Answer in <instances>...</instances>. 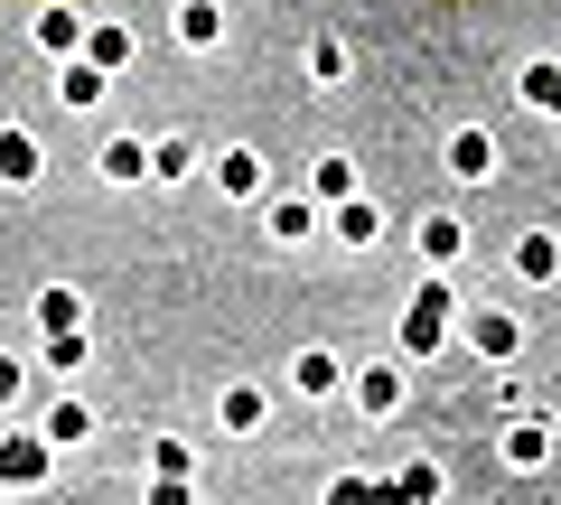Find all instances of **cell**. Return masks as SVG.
Masks as SVG:
<instances>
[{"instance_id":"cell-3","label":"cell","mask_w":561,"mask_h":505,"mask_svg":"<svg viewBox=\"0 0 561 505\" xmlns=\"http://www.w3.org/2000/svg\"><path fill=\"white\" fill-rule=\"evenodd\" d=\"M346 393H356L365 422H393L402 412V365H365V375H346Z\"/></svg>"},{"instance_id":"cell-22","label":"cell","mask_w":561,"mask_h":505,"mask_svg":"<svg viewBox=\"0 0 561 505\" xmlns=\"http://www.w3.org/2000/svg\"><path fill=\"white\" fill-rule=\"evenodd\" d=\"M122 57H131V28H113V20H94V28H84V66H103V76H113Z\"/></svg>"},{"instance_id":"cell-10","label":"cell","mask_w":561,"mask_h":505,"mask_svg":"<svg viewBox=\"0 0 561 505\" xmlns=\"http://www.w3.org/2000/svg\"><path fill=\"white\" fill-rule=\"evenodd\" d=\"M262 234H272V243H309V234H319V206H309V197H272V206H262Z\"/></svg>"},{"instance_id":"cell-6","label":"cell","mask_w":561,"mask_h":505,"mask_svg":"<svg viewBox=\"0 0 561 505\" xmlns=\"http://www.w3.org/2000/svg\"><path fill=\"white\" fill-rule=\"evenodd\" d=\"M103 94H113V76H103V66H84V57L57 66V103H66V113H94Z\"/></svg>"},{"instance_id":"cell-23","label":"cell","mask_w":561,"mask_h":505,"mask_svg":"<svg viewBox=\"0 0 561 505\" xmlns=\"http://www.w3.org/2000/svg\"><path fill=\"white\" fill-rule=\"evenodd\" d=\"M542 449H552V431H542V422H515V431H505V468H542Z\"/></svg>"},{"instance_id":"cell-13","label":"cell","mask_w":561,"mask_h":505,"mask_svg":"<svg viewBox=\"0 0 561 505\" xmlns=\"http://www.w3.org/2000/svg\"><path fill=\"white\" fill-rule=\"evenodd\" d=\"M206 169H216V187H225V197H262V150H216Z\"/></svg>"},{"instance_id":"cell-14","label":"cell","mask_w":561,"mask_h":505,"mask_svg":"<svg viewBox=\"0 0 561 505\" xmlns=\"http://www.w3.org/2000/svg\"><path fill=\"white\" fill-rule=\"evenodd\" d=\"M515 282H561V234H515Z\"/></svg>"},{"instance_id":"cell-12","label":"cell","mask_w":561,"mask_h":505,"mask_svg":"<svg viewBox=\"0 0 561 505\" xmlns=\"http://www.w3.org/2000/svg\"><path fill=\"white\" fill-rule=\"evenodd\" d=\"M356 197V160H346V150H328L319 169H309V206H346Z\"/></svg>"},{"instance_id":"cell-20","label":"cell","mask_w":561,"mask_h":505,"mask_svg":"<svg viewBox=\"0 0 561 505\" xmlns=\"http://www.w3.org/2000/svg\"><path fill=\"white\" fill-rule=\"evenodd\" d=\"M150 179H160V187L197 179V141H179V131H169V141H150Z\"/></svg>"},{"instance_id":"cell-7","label":"cell","mask_w":561,"mask_h":505,"mask_svg":"<svg viewBox=\"0 0 561 505\" xmlns=\"http://www.w3.org/2000/svg\"><path fill=\"white\" fill-rule=\"evenodd\" d=\"M94 169H103L113 187H140V179H150V141H131V131H113V141L94 150Z\"/></svg>"},{"instance_id":"cell-16","label":"cell","mask_w":561,"mask_h":505,"mask_svg":"<svg viewBox=\"0 0 561 505\" xmlns=\"http://www.w3.org/2000/svg\"><path fill=\"white\" fill-rule=\"evenodd\" d=\"M47 478V440H0V486H38Z\"/></svg>"},{"instance_id":"cell-28","label":"cell","mask_w":561,"mask_h":505,"mask_svg":"<svg viewBox=\"0 0 561 505\" xmlns=\"http://www.w3.org/2000/svg\"><path fill=\"white\" fill-rule=\"evenodd\" d=\"M150 505H187V478H160V486H150Z\"/></svg>"},{"instance_id":"cell-8","label":"cell","mask_w":561,"mask_h":505,"mask_svg":"<svg viewBox=\"0 0 561 505\" xmlns=\"http://www.w3.org/2000/svg\"><path fill=\"white\" fill-rule=\"evenodd\" d=\"M169 28H179V47L206 57V47H225V0H179V20H169Z\"/></svg>"},{"instance_id":"cell-21","label":"cell","mask_w":561,"mask_h":505,"mask_svg":"<svg viewBox=\"0 0 561 505\" xmlns=\"http://www.w3.org/2000/svg\"><path fill=\"white\" fill-rule=\"evenodd\" d=\"M38 47L47 57H76L84 47V10H38Z\"/></svg>"},{"instance_id":"cell-24","label":"cell","mask_w":561,"mask_h":505,"mask_svg":"<svg viewBox=\"0 0 561 505\" xmlns=\"http://www.w3.org/2000/svg\"><path fill=\"white\" fill-rule=\"evenodd\" d=\"M84 431H94V422H84V403H57V412H47V449H76Z\"/></svg>"},{"instance_id":"cell-4","label":"cell","mask_w":561,"mask_h":505,"mask_svg":"<svg viewBox=\"0 0 561 505\" xmlns=\"http://www.w3.org/2000/svg\"><path fill=\"white\" fill-rule=\"evenodd\" d=\"M468 346H478L486 365H505L524 346V319H515V309H468Z\"/></svg>"},{"instance_id":"cell-1","label":"cell","mask_w":561,"mask_h":505,"mask_svg":"<svg viewBox=\"0 0 561 505\" xmlns=\"http://www.w3.org/2000/svg\"><path fill=\"white\" fill-rule=\"evenodd\" d=\"M449 319H459L449 282H421V290H412V309H402V356H431V346L449 337Z\"/></svg>"},{"instance_id":"cell-9","label":"cell","mask_w":561,"mask_h":505,"mask_svg":"<svg viewBox=\"0 0 561 505\" xmlns=\"http://www.w3.org/2000/svg\"><path fill=\"white\" fill-rule=\"evenodd\" d=\"M459 253H468V225L449 216V206H440V216H421V263H431V272H449Z\"/></svg>"},{"instance_id":"cell-2","label":"cell","mask_w":561,"mask_h":505,"mask_svg":"<svg viewBox=\"0 0 561 505\" xmlns=\"http://www.w3.org/2000/svg\"><path fill=\"white\" fill-rule=\"evenodd\" d=\"M449 179H459V187H486V179H496V141H486L478 122L449 131Z\"/></svg>"},{"instance_id":"cell-19","label":"cell","mask_w":561,"mask_h":505,"mask_svg":"<svg viewBox=\"0 0 561 505\" xmlns=\"http://www.w3.org/2000/svg\"><path fill=\"white\" fill-rule=\"evenodd\" d=\"M0 187H38V141L28 131H0Z\"/></svg>"},{"instance_id":"cell-27","label":"cell","mask_w":561,"mask_h":505,"mask_svg":"<svg viewBox=\"0 0 561 505\" xmlns=\"http://www.w3.org/2000/svg\"><path fill=\"white\" fill-rule=\"evenodd\" d=\"M328 505H393V496H383L375 478H337V486H328Z\"/></svg>"},{"instance_id":"cell-5","label":"cell","mask_w":561,"mask_h":505,"mask_svg":"<svg viewBox=\"0 0 561 505\" xmlns=\"http://www.w3.org/2000/svg\"><path fill=\"white\" fill-rule=\"evenodd\" d=\"M290 385H300V403H328V393L346 385V365L328 356V346H300V356H290Z\"/></svg>"},{"instance_id":"cell-25","label":"cell","mask_w":561,"mask_h":505,"mask_svg":"<svg viewBox=\"0 0 561 505\" xmlns=\"http://www.w3.org/2000/svg\"><path fill=\"white\" fill-rule=\"evenodd\" d=\"M150 468H160V478H187V468H197V449L169 431V440H150Z\"/></svg>"},{"instance_id":"cell-29","label":"cell","mask_w":561,"mask_h":505,"mask_svg":"<svg viewBox=\"0 0 561 505\" xmlns=\"http://www.w3.org/2000/svg\"><path fill=\"white\" fill-rule=\"evenodd\" d=\"M10 393H20V356H0V403H10Z\"/></svg>"},{"instance_id":"cell-26","label":"cell","mask_w":561,"mask_h":505,"mask_svg":"<svg viewBox=\"0 0 561 505\" xmlns=\"http://www.w3.org/2000/svg\"><path fill=\"white\" fill-rule=\"evenodd\" d=\"M309 76H319V84H346V47L319 38V47H309Z\"/></svg>"},{"instance_id":"cell-17","label":"cell","mask_w":561,"mask_h":505,"mask_svg":"<svg viewBox=\"0 0 561 505\" xmlns=\"http://www.w3.org/2000/svg\"><path fill=\"white\" fill-rule=\"evenodd\" d=\"M38 328H47V337H84V300H76V290H38Z\"/></svg>"},{"instance_id":"cell-15","label":"cell","mask_w":561,"mask_h":505,"mask_svg":"<svg viewBox=\"0 0 561 505\" xmlns=\"http://www.w3.org/2000/svg\"><path fill=\"white\" fill-rule=\"evenodd\" d=\"M262 412H272V393H262V385H225L216 393V422L225 431H262Z\"/></svg>"},{"instance_id":"cell-18","label":"cell","mask_w":561,"mask_h":505,"mask_svg":"<svg viewBox=\"0 0 561 505\" xmlns=\"http://www.w3.org/2000/svg\"><path fill=\"white\" fill-rule=\"evenodd\" d=\"M515 94L534 103V113H552V122H561V66H552V57H534V66L515 76Z\"/></svg>"},{"instance_id":"cell-11","label":"cell","mask_w":561,"mask_h":505,"mask_svg":"<svg viewBox=\"0 0 561 505\" xmlns=\"http://www.w3.org/2000/svg\"><path fill=\"white\" fill-rule=\"evenodd\" d=\"M328 225H337V243H356V253H365V243H383V206H375V197L328 206Z\"/></svg>"}]
</instances>
